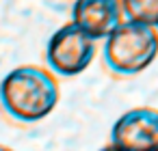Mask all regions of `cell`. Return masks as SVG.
Masks as SVG:
<instances>
[{
    "instance_id": "cell-2",
    "label": "cell",
    "mask_w": 158,
    "mask_h": 151,
    "mask_svg": "<svg viewBox=\"0 0 158 151\" xmlns=\"http://www.w3.org/2000/svg\"><path fill=\"white\" fill-rule=\"evenodd\" d=\"M104 65L115 76H136L158 56V28L123 20L102 46Z\"/></svg>"
},
{
    "instance_id": "cell-1",
    "label": "cell",
    "mask_w": 158,
    "mask_h": 151,
    "mask_svg": "<svg viewBox=\"0 0 158 151\" xmlns=\"http://www.w3.org/2000/svg\"><path fill=\"white\" fill-rule=\"evenodd\" d=\"M61 91L54 71L37 65H20L0 80V108L18 123H39L59 104Z\"/></svg>"
},
{
    "instance_id": "cell-4",
    "label": "cell",
    "mask_w": 158,
    "mask_h": 151,
    "mask_svg": "<svg viewBox=\"0 0 158 151\" xmlns=\"http://www.w3.org/2000/svg\"><path fill=\"white\" fill-rule=\"evenodd\" d=\"M108 145L117 149H158V110L149 106L126 110L113 123Z\"/></svg>"
},
{
    "instance_id": "cell-5",
    "label": "cell",
    "mask_w": 158,
    "mask_h": 151,
    "mask_svg": "<svg viewBox=\"0 0 158 151\" xmlns=\"http://www.w3.org/2000/svg\"><path fill=\"white\" fill-rule=\"evenodd\" d=\"M121 0H76L72 7V22H76L93 39H106L123 22Z\"/></svg>"
},
{
    "instance_id": "cell-6",
    "label": "cell",
    "mask_w": 158,
    "mask_h": 151,
    "mask_svg": "<svg viewBox=\"0 0 158 151\" xmlns=\"http://www.w3.org/2000/svg\"><path fill=\"white\" fill-rule=\"evenodd\" d=\"M126 20L158 28V0H121Z\"/></svg>"
},
{
    "instance_id": "cell-3",
    "label": "cell",
    "mask_w": 158,
    "mask_h": 151,
    "mask_svg": "<svg viewBox=\"0 0 158 151\" xmlns=\"http://www.w3.org/2000/svg\"><path fill=\"white\" fill-rule=\"evenodd\" d=\"M95 41L98 39L85 33L76 22H67L50 35L46 43V63L56 76H80L95 58Z\"/></svg>"
}]
</instances>
